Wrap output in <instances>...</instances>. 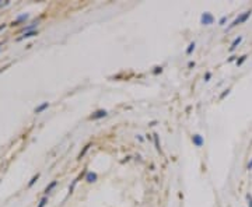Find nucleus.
Masks as SVG:
<instances>
[{
    "label": "nucleus",
    "mask_w": 252,
    "mask_h": 207,
    "mask_svg": "<svg viewBox=\"0 0 252 207\" xmlns=\"http://www.w3.org/2000/svg\"><path fill=\"white\" fill-rule=\"evenodd\" d=\"M252 16V10H248V11H245V13H242V14H240V16L237 17L235 20L232 21L231 24L227 27V31H230V29H232L234 27H237V25H240V24H244L245 21L248 20L249 17Z\"/></svg>",
    "instance_id": "1"
},
{
    "label": "nucleus",
    "mask_w": 252,
    "mask_h": 207,
    "mask_svg": "<svg viewBox=\"0 0 252 207\" xmlns=\"http://www.w3.org/2000/svg\"><path fill=\"white\" fill-rule=\"evenodd\" d=\"M200 23L203 25H211L214 23V16L209 11H204L202 16H200Z\"/></svg>",
    "instance_id": "2"
},
{
    "label": "nucleus",
    "mask_w": 252,
    "mask_h": 207,
    "mask_svg": "<svg viewBox=\"0 0 252 207\" xmlns=\"http://www.w3.org/2000/svg\"><path fill=\"white\" fill-rule=\"evenodd\" d=\"M106 115H108V112H106L105 109H100V111H95V112L90 116V119H91V120H98V119L105 118Z\"/></svg>",
    "instance_id": "3"
},
{
    "label": "nucleus",
    "mask_w": 252,
    "mask_h": 207,
    "mask_svg": "<svg viewBox=\"0 0 252 207\" xmlns=\"http://www.w3.org/2000/svg\"><path fill=\"white\" fill-rule=\"evenodd\" d=\"M192 142H193V146L202 147L204 144V139H203V136H200V134H193V136H192Z\"/></svg>",
    "instance_id": "4"
},
{
    "label": "nucleus",
    "mask_w": 252,
    "mask_h": 207,
    "mask_svg": "<svg viewBox=\"0 0 252 207\" xmlns=\"http://www.w3.org/2000/svg\"><path fill=\"white\" fill-rule=\"evenodd\" d=\"M38 35V29H34V31H28V32H24L23 35L17 38V41H23V39H28V38H32V37H37Z\"/></svg>",
    "instance_id": "5"
},
{
    "label": "nucleus",
    "mask_w": 252,
    "mask_h": 207,
    "mask_svg": "<svg viewBox=\"0 0 252 207\" xmlns=\"http://www.w3.org/2000/svg\"><path fill=\"white\" fill-rule=\"evenodd\" d=\"M29 18L28 14H21L20 17H17V20H14L11 23V27H16V25H20L21 23H24V21H27Z\"/></svg>",
    "instance_id": "6"
},
{
    "label": "nucleus",
    "mask_w": 252,
    "mask_h": 207,
    "mask_svg": "<svg viewBox=\"0 0 252 207\" xmlns=\"http://www.w3.org/2000/svg\"><path fill=\"white\" fill-rule=\"evenodd\" d=\"M241 42H242V37H237L235 39H234V41H232V44H231V46H230V52H234V50H235L237 48H238V46H240V44Z\"/></svg>",
    "instance_id": "7"
},
{
    "label": "nucleus",
    "mask_w": 252,
    "mask_h": 207,
    "mask_svg": "<svg viewBox=\"0 0 252 207\" xmlns=\"http://www.w3.org/2000/svg\"><path fill=\"white\" fill-rule=\"evenodd\" d=\"M49 108V102H44V104H41V105H38L37 108H35V109H34V112H35V114H42V112H44L45 109H48Z\"/></svg>",
    "instance_id": "8"
},
{
    "label": "nucleus",
    "mask_w": 252,
    "mask_h": 207,
    "mask_svg": "<svg viewBox=\"0 0 252 207\" xmlns=\"http://www.w3.org/2000/svg\"><path fill=\"white\" fill-rule=\"evenodd\" d=\"M85 181L88 183H94L95 181H97V174L95 172H87V175H85Z\"/></svg>",
    "instance_id": "9"
},
{
    "label": "nucleus",
    "mask_w": 252,
    "mask_h": 207,
    "mask_svg": "<svg viewBox=\"0 0 252 207\" xmlns=\"http://www.w3.org/2000/svg\"><path fill=\"white\" fill-rule=\"evenodd\" d=\"M56 185H57V181H52V182L49 183L48 186L45 187V195H49V193H51V192H52L53 189L56 187Z\"/></svg>",
    "instance_id": "10"
},
{
    "label": "nucleus",
    "mask_w": 252,
    "mask_h": 207,
    "mask_svg": "<svg viewBox=\"0 0 252 207\" xmlns=\"http://www.w3.org/2000/svg\"><path fill=\"white\" fill-rule=\"evenodd\" d=\"M81 176H83V175L80 174V175H78V176H77V178H76V179H74V181H73V183H72V185H70V186H69V195H72V193H73L74 187H76V185H77V182H78V181H80V178H81Z\"/></svg>",
    "instance_id": "11"
},
{
    "label": "nucleus",
    "mask_w": 252,
    "mask_h": 207,
    "mask_svg": "<svg viewBox=\"0 0 252 207\" xmlns=\"http://www.w3.org/2000/svg\"><path fill=\"white\" fill-rule=\"evenodd\" d=\"M90 147H91V144H87V146H84V148H83V151H80V154H78V157H77V160H81L83 157L85 155V153L90 150Z\"/></svg>",
    "instance_id": "12"
},
{
    "label": "nucleus",
    "mask_w": 252,
    "mask_h": 207,
    "mask_svg": "<svg viewBox=\"0 0 252 207\" xmlns=\"http://www.w3.org/2000/svg\"><path fill=\"white\" fill-rule=\"evenodd\" d=\"M153 139H154V144H155V148H157V151H161V147H160V140H158V134L154 133V134H153Z\"/></svg>",
    "instance_id": "13"
},
{
    "label": "nucleus",
    "mask_w": 252,
    "mask_h": 207,
    "mask_svg": "<svg viewBox=\"0 0 252 207\" xmlns=\"http://www.w3.org/2000/svg\"><path fill=\"white\" fill-rule=\"evenodd\" d=\"M195 48H196V44H195V42H191L189 46L186 48V55H192V52L195 50Z\"/></svg>",
    "instance_id": "14"
},
{
    "label": "nucleus",
    "mask_w": 252,
    "mask_h": 207,
    "mask_svg": "<svg viewBox=\"0 0 252 207\" xmlns=\"http://www.w3.org/2000/svg\"><path fill=\"white\" fill-rule=\"evenodd\" d=\"M38 179H39V174H37V175H34L32 178H31V181L28 182V187H32L34 185H35V182H37Z\"/></svg>",
    "instance_id": "15"
},
{
    "label": "nucleus",
    "mask_w": 252,
    "mask_h": 207,
    "mask_svg": "<svg viewBox=\"0 0 252 207\" xmlns=\"http://www.w3.org/2000/svg\"><path fill=\"white\" fill-rule=\"evenodd\" d=\"M247 57H248V55H242V56H240V59H237V66H242V63H244L245 60H247Z\"/></svg>",
    "instance_id": "16"
},
{
    "label": "nucleus",
    "mask_w": 252,
    "mask_h": 207,
    "mask_svg": "<svg viewBox=\"0 0 252 207\" xmlns=\"http://www.w3.org/2000/svg\"><path fill=\"white\" fill-rule=\"evenodd\" d=\"M48 204V196H44L41 200H39V203H38V207H45Z\"/></svg>",
    "instance_id": "17"
},
{
    "label": "nucleus",
    "mask_w": 252,
    "mask_h": 207,
    "mask_svg": "<svg viewBox=\"0 0 252 207\" xmlns=\"http://www.w3.org/2000/svg\"><path fill=\"white\" fill-rule=\"evenodd\" d=\"M230 93H231V90H230V88H227V90H224L223 93L220 94V99H224V98L227 97V95H228V94H230Z\"/></svg>",
    "instance_id": "18"
},
{
    "label": "nucleus",
    "mask_w": 252,
    "mask_h": 207,
    "mask_svg": "<svg viewBox=\"0 0 252 207\" xmlns=\"http://www.w3.org/2000/svg\"><path fill=\"white\" fill-rule=\"evenodd\" d=\"M247 202H248V207H252V195L247 193Z\"/></svg>",
    "instance_id": "19"
},
{
    "label": "nucleus",
    "mask_w": 252,
    "mask_h": 207,
    "mask_svg": "<svg viewBox=\"0 0 252 207\" xmlns=\"http://www.w3.org/2000/svg\"><path fill=\"white\" fill-rule=\"evenodd\" d=\"M226 23H227V16H223V17H221V18L219 20V25H224Z\"/></svg>",
    "instance_id": "20"
},
{
    "label": "nucleus",
    "mask_w": 252,
    "mask_h": 207,
    "mask_svg": "<svg viewBox=\"0 0 252 207\" xmlns=\"http://www.w3.org/2000/svg\"><path fill=\"white\" fill-rule=\"evenodd\" d=\"M237 57H238V56H235V55H231V56L228 57V60H227V62H228V63H231V62H234V60L237 62Z\"/></svg>",
    "instance_id": "21"
},
{
    "label": "nucleus",
    "mask_w": 252,
    "mask_h": 207,
    "mask_svg": "<svg viewBox=\"0 0 252 207\" xmlns=\"http://www.w3.org/2000/svg\"><path fill=\"white\" fill-rule=\"evenodd\" d=\"M154 74H158V73H161V72H163V67H161V66H157V67H154Z\"/></svg>",
    "instance_id": "22"
},
{
    "label": "nucleus",
    "mask_w": 252,
    "mask_h": 207,
    "mask_svg": "<svg viewBox=\"0 0 252 207\" xmlns=\"http://www.w3.org/2000/svg\"><path fill=\"white\" fill-rule=\"evenodd\" d=\"M210 78H211V73H206L204 74V81H210Z\"/></svg>",
    "instance_id": "23"
},
{
    "label": "nucleus",
    "mask_w": 252,
    "mask_h": 207,
    "mask_svg": "<svg viewBox=\"0 0 252 207\" xmlns=\"http://www.w3.org/2000/svg\"><path fill=\"white\" fill-rule=\"evenodd\" d=\"M247 169H248V171H252V160H251V163H248V166H247Z\"/></svg>",
    "instance_id": "24"
},
{
    "label": "nucleus",
    "mask_w": 252,
    "mask_h": 207,
    "mask_svg": "<svg viewBox=\"0 0 252 207\" xmlns=\"http://www.w3.org/2000/svg\"><path fill=\"white\" fill-rule=\"evenodd\" d=\"M188 67H195V62H189V63H188Z\"/></svg>",
    "instance_id": "25"
},
{
    "label": "nucleus",
    "mask_w": 252,
    "mask_h": 207,
    "mask_svg": "<svg viewBox=\"0 0 252 207\" xmlns=\"http://www.w3.org/2000/svg\"><path fill=\"white\" fill-rule=\"evenodd\" d=\"M136 139H137L139 142H143V137H142V136H140V134H137V136H136Z\"/></svg>",
    "instance_id": "26"
},
{
    "label": "nucleus",
    "mask_w": 252,
    "mask_h": 207,
    "mask_svg": "<svg viewBox=\"0 0 252 207\" xmlns=\"http://www.w3.org/2000/svg\"><path fill=\"white\" fill-rule=\"evenodd\" d=\"M4 28H6V24H2V25H0V31H2V29H4Z\"/></svg>",
    "instance_id": "27"
},
{
    "label": "nucleus",
    "mask_w": 252,
    "mask_h": 207,
    "mask_svg": "<svg viewBox=\"0 0 252 207\" xmlns=\"http://www.w3.org/2000/svg\"><path fill=\"white\" fill-rule=\"evenodd\" d=\"M2 46H3V42H0V50H2Z\"/></svg>",
    "instance_id": "28"
},
{
    "label": "nucleus",
    "mask_w": 252,
    "mask_h": 207,
    "mask_svg": "<svg viewBox=\"0 0 252 207\" xmlns=\"http://www.w3.org/2000/svg\"><path fill=\"white\" fill-rule=\"evenodd\" d=\"M0 3H2V2H0Z\"/></svg>",
    "instance_id": "29"
}]
</instances>
